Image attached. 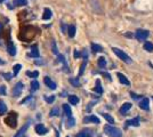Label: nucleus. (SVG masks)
Wrapping results in <instances>:
<instances>
[{"label":"nucleus","mask_w":153,"mask_h":137,"mask_svg":"<svg viewBox=\"0 0 153 137\" xmlns=\"http://www.w3.org/2000/svg\"><path fill=\"white\" fill-rule=\"evenodd\" d=\"M126 124H127V126H134V127H138V126H140V117H136V118H134V119L127 120V121H126Z\"/></svg>","instance_id":"ddd939ff"},{"label":"nucleus","mask_w":153,"mask_h":137,"mask_svg":"<svg viewBox=\"0 0 153 137\" xmlns=\"http://www.w3.org/2000/svg\"><path fill=\"white\" fill-rule=\"evenodd\" d=\"M76 137H93V133L89 129H85V130H81L80 133H78Z\"/></svg>","instance_id":"4468645a"},{"label":"nucleus","mask_w":153,"mask_h":137,"mask_svg":"<svg viewBox=\"0 0 153 137\" xmlns=\"http://www.w3.org/2000/svg\"><path fill=\"white\" fill-rule=\"evenodd\" d=\"M39 89V82L37 80H32L31 82V90L32 91H36Z\"/></svg>","instance_id":"c85d7f7f"},{"label":"nucleus","mask_w":153,"mask_h":137,"mask_svg":"<svg viewBox=\"0 0 153 137\" xmlns=\"http://www.w3.org/2000/svg\"><path fill=\"white\" fill-rule=\"evenodd\" d=\"M140 107L142 110H144V111H149V110H150V101H149V98L145 97L140 101Z\"/></svg>","instance_id":"0eeeda50"},{"label":"nucleus","mask_w":153,"mask_h":137,"mask_svg":"<svg viewBox=\"0 0 153 137\" xmlns=\"http://www.w3.org/2000/svg\"><path fill=\"white\" fill-rule=\"evenodd\" d=\"M58 114H59V110H58V107H54V109L49 112V116H51V117H56V116H58Z\"/></svg>","instance_id":"473e14b6"},{"label":"nucleus","mask_w":153,"mask_h":137,"mask_svg":"<svg viewBox=\"0 0 153 137\" xmlns=\"http://www.w3.org/2000/svg\"><path fill=\"white\" fill-rule=\"evenodd\" d=\"M0 94L1 95H6V86L4 85L0 86Z\"/></svg>","instance_id":"4c0bfd02"},{"label":"nucleus","mask_w":153,"mask_h":137,"mask_svg":"<svg viewBox=\"0 0 153 137\" xmlns=\"http://www.w3.org/2000/svg\"><path fill=\"white\" fill-rule=\"evenodd\" d=\"M76 124V120H74V118H68V122H66V127L68 128H72L73 126Z\"/></svg>","instance_id":"cd10ccee"},{"label":"nucleus","mask_w":153,"mask_h":137,"mask_svg":"<svg viewBox=\"0 0 153 137\" xmlns=\"http://www.w3.org/2000/svg\"><path fill=\"white\" fill-rule=\"evenodd\" d=\"M6 112H7V105L5 104V102H4V101H1V99H0V116L5 114Z\"/></svg>","instance_id":"4be33fe9"},{"label":"nucleus","mask_w":153,"mask_h":137,"mask_svg":"<svg viewBox=\"0 0 153 137\" xmlns=\"http://www.w3.org/2000/svg\"><path fill=\"white\" fill-rule=\"evenodd\" d=\"M104 133L105 135L108 137H122V131L117 128V127H113L111 124H106L104 126Z\"/></svg>","instance_id":"f257e3e1"},{"label":"nucleus","mask_w":153,"mask_h":137,"mask_svg":"<svg viewBox=\"0 0 153 137\" xmlns=\"http://www.w3.org/2000/svg\"><path fill=\"white\" fill-rule=\"evenodd\" d=\"M0 1H2V0H0Z\"/></svg>","instance_id":"37998d69"},{"label":"nucleus","mask_w":153,"mask_h":137,"mask_svg":"<svg viewBox=\"0 0 153 137\" xmlns=\"http://www.w3.org/2000/svg\"><path fill=\"white\" fill-rule=\"evenodd\" d=\"M17 117H19V114L16 113V112H9V114H8V117L5 118V122H6L7 126H9L10 128H15L16 127V124H17Z\"/></svg>","instance_id":"7ed1b4c3"},{"label":"nucleus","mask_w":153,"mask_h":137,"mask_svg":"<svg viewBox=\"0 0 153 137\" xmlns=\"http://www.w3.org/2000/svg\"><path fill=\"white\" fill-rule=\"evenodd\" d=\"M144 49L149 53H152L153 52V44L152 42H150V41H147L144 44Z\"/></svg>","instance_id":"b1692460"},{"label":"nucleus","mask_w":153,"mask_h":137,"mask_svg":"<svg viewBox=\"0 0 153 137\" xmlns=\"http://www.w3.org/2000/svg\"><path fill=\"white\" fill-rule=\"evenodd\" d=\"M29 127H30V122H26V124H24V126H23V127H22V128H21L16 134H15V136L14 137H22L26 133V130L29 129Z\"/></svg>","instance_id":"1a4fd4ad"},{"label":"nucleus","mask_w":153,"mask_h":137,"mask_svg":"<svg viewBox=\"0 0 153 137\" xmlns=\"http://www.w3.org/2000/svg\"><path fill=\"white\" fill-rule=\"evenodd\" d=\"M36 131H37L38 135H46L48 130H47V128L42 124H38L36 126Z\"/></svg>","instance_id":"9d476101"},{"label":"nucleus","mask_w":153,"mask_h":137,"mask_svg":"<svg viewBox=\"0 0 153 137\" xmlns=\"http://www.w3.org/2000/svg\"><path fill=\"white\" fill-rule=\"evenodd\" d=\"M69 102H70V104H72V105H76L80 102V99H79V97L76 96V95H70V96H69Z\"/></svg>","instance_id":"f3484780"},{"label":"nucleus","mask_w":153,"mask_h":137,"mask_svg":"<svg viewBox=\"0 0 153 137\" xmlns=\"http://www.w3.org/2000/svg\"><path fill=\"white\" fill-rule=\"evenodd\" d=\"M13 4L15 6H26L27 5V0H14Z\"/></svg>","instance_id":"393cba45"},{"label":"nucleus","mask_w":153,"mask_h":137,"mask_svg":"<svg viewBox=\"0 0 153 137\" xmlns=\"http://www.w3.org/2000/svg\"><path fill=\"white\" fill-rule=\"evenodd\" d=\"M102 116H103V118L108 121V124H114V119H113V117H111L110 114H108V113H103Z\"/></svg>","instance_id":"a878e982"},{"label":"nucleus","mask_w":153,"mask_h":137,"mask_svg":"<svg viewBox=\"0 0 153 137\" xmlns=\"http://www.w3.org/2000/svg\"><path fill=\"white\" fill-rule=\"evenodd\" d=\"M79 56H80V53H78L76 50V52H74V57H79Z\"/></svg>","instance_id":"ea45409f"},{"label":"nucleus","mask_w":153,"mask_h":137,"mask_svg":"<svg viewBox=\"0 0 153 137\" xmlns=\"http://www.w3.org/2000/svg\"><path fill=\"white\" fill-rule=\"evenodd\" d=\"M149 36H150V32L147 30H144V29H138L136 31V34H135L136 39L138 41H145L149 38Z\"/></svg>","instance_id":"20e7f679"},{"label":"nucleus","mask_w":153,"mask_h":137,"mask_svg":"<svg viewBox=\"0 0 153 137\" xmlns=\"http://www.w3.org/2000/svg\"><path fill=\"white\" fill-rule=\"evenodd\" d=\"M86 64H87V57L85 59V61H83L82 65H81V67H80V72H79V76H81L83 73V71H85V66H86Z\"/></svg>","instance_id":"e433bc0d"},{"label":"nucleus","mask_w":153,"mask_h":137,"mask_svg":"<svg viewBox=\"0 0 153 137\" xmlns=\"http://www.w3.org/2000/svg\"><path fill=\"white\" fill-rule=\"evenodd\" d=\"M22 91H23V84L19 81V82H17L16 85L14 86L13 88V91H12V94H13L14 97H19V95L22 94Z\"/></svg>","instance_id":"39448f33"},{"label":"nucleus","mask_w":153,"mask_h":137,"mask_svg":"<svg viewBox=\"0 0 153 137\" xmlns=\"http://www.w3.org/2000/svg\"><path fill=\"white\" fill-rule=\"evenodd\" d=\"M13 69H14V77H16V76L19 74V72L21 71V69H22V65H21V64H15Z\"/></svg>","instance_id":"c756f323"},{"label":"nucleus","mask_w":153,"mask_h":137,"mask_svg":"<svg viewBox=\"0 0 153 137\" xmlns=\"http://www.w3.org/2000/svg\"><path fill=\"white\" fill-rule=\"evenodd\" d=\"M68 33H69V37L70 38H73L76 36V26L69 25V27H68Z\"/></svg>","instance_id":"412c9836"},{"label":"nucleus","mask_w":153,"mask_h":137,"mask_svg":"<svg viewBox=\"0 0 153 137\" xmlns=\"http://www.w3.org/2000/svg\"><path fill=\"white\" fill-rule=\"evenodd\" d=\"M51 16H53V13H51V9H49V8H45V9H44V15H42V20H45V21L51 20Z\"/></svg>","instance_id":"2eb2a0df"},{"label":"nucleus","mask_w":153,"mask_h":137,"mask_svg":"<svg viewBox=\"0 0 153 137\" xmlns=\"http://www.w3.org/2000/svg\"><path fill=\"white\" fill-rule=\"evenodd\" d=\"M51 49H53V53H54V54L58 55V50H57V47H56V42H55V40H53V41H51Z\"/></svg>","instance_id":"72a5a7b5"},{"label":"nucleus","mask_w":153,"mask_h":137,"mask_svg":"<svg viewBox=\"0 0 153 137\" xmlns=\"http://www.w3.org/2000/svg\"><path fill=\"white\" fill-rule=\"evenodd\" d=\"M83 122H85V124H88V122H94V124H100V119L96 117V116H88V117H85V119H83Z\"/></svg>","instance_id":"6e6552de"},{"label":"nucleus","mask_w":153,"mask_h":137,"mask_svg":"<svg viewBox=\"0 0 153 137\" xmlns=\"http://www.w3.org/2000/svg\"><path fill=\"white\" fill-rule=\"evenodd\" d=\"M91 49H93V52H102V47L100 45H97V44H91Z\"/></svg>","instance_id":"2f4dec72"},{"label":"nucleus","mask_w":153,"mask_h":137,"mask_svg":"<svg viewBox=\"0 0 153 137\" xmlns=\"http://www.w3.org/2000/svg\"><path fill=\"white\" fill-rule=\"evenodd\" d=\"M7 49H8V53H9L10 55H13V56L16 54V48H15V46H14L12 42H9V45H8V48H7Z\"/></svg>","instance_id":"bb28decb"},{"label":"nucleus","mask_w":153,"mask_h":137,"mask_svg":"<svg viewBox=\"0 0 153 137\" xmlns=\"http://www.w3.org/2000/svg\"><path fill=\"white\" fill-rule=\"evenodd\" d=\"M95 91L97 93V94H102L103 93V88H102V86H101V81H100V79H97V80H96Z\"/></svg>","instance_id":"5701e85b"},{"label":"nucleus","mask_w":153,"mask_h":137,"mask_svg":"<svg viewBox=\"0 0 153 137\" xmlns=\"http://www.w3.org/2000/svg\"><path fill=\"white\" fill-rule=\"evenodd\" d=\"M117 77L119 78V81L121 82L122 85L130 86V81H129V80H128V79L126 78V76H123L122 73H120V72H118V73H117Z\"/></svg>","instance_id":"9b49d317"},{"label":"nucleus","mask_w":153,"mask_h":137,"mask_svg":"<svg viewBox=\"0 0 153 137\" xmlns=\"http://www.w3.org/2000/svg\"><path fill=\"white\" fill-rule=\"evenodd\" d=\"M44 98H45L46 102H47V103H49V104H51V103H53V102L55 101V96H54V95H51L49 97H47V96H45Z\"/></svg>","instance_id":"f704fd0d"},{"label":"nucleus","mask_w":153,"mask_h":137,"mask_svg":"<svg viewBox=\"0 0 153 137\" xmlns=\"http://www.w3.org/2000/svg\"><path fill=\"white\" fill-rule=\"evenodd\" d=\"M97 63H98V66L101 67V69H105V66H106V59L104 56H101L98 61H97Z\"/></svg>","instance_id":"aec40b11"},{"label":"nucleus","mask_w":153,"mask_h":137,"mask_svg":"<svg viewBox=\"0 0 153 137\" xmlns=\"http://www.w3.org/2000/svg\"><path fill=\"white\" fill-rule=\"evenodd\" d=\"M26 76L30 77V78H37V77L39 76V72L38 71H33V72L26 71Z\"/></svg>","instance_id":"7c9ffc66"},{"label":"nucleus","mask_w":153,"mask_h":137,"mask_svg":"<svg viewBox=\"0 0 153 137\" xmlns=\"http://www.w3.org/2000/svg\"><path fill=\"white\" fill-rule=\"evenodd\" d=\"M31 50L32 52L29 54V56H32V57H39V50H38V47H37V46L36 45L32 46Z\"/></svg>","instance_id":"6ab92c4d"},{"label":"nucleus","mask_w":153,"mask_h":137,"mask_svg":"<svg viewBox=\"0 0 153 137\" xmlns=\"http://www.w3.org/2000/svg\"><path fill=\"white\" fill-rule=\"evenodd\" d=\"M70 82L74 86V87H79V86H80V82H79V80H78V79H72V78H71Z\"/></svg>","instance_id":"c9c22d12"},{"label":"nucleus","mask_w":153,"mask_h":137,"mask_svg":"<svg viewBox=\"0 0 153 137\" xmlns=\"http://www.w3.org/2000/svg\"><path fill=\"white\" fill-rule=\"evenodd\" d=\"M112 50H113V53H114L115 55H117L120 59H122L125 63H127V64H131V63H133V59H130V57H129V56H128L127 54L123 52V50L119 49V48H117V47H113V48H112Z\"/></svg>","instance_id":"f03ea898"},{"label":"nucleus","mask_w":153,"mask_h":137,"mask_svg":"<svg viewBox=\"0 0 153 137\" xmlns=\"http://www.w3.org/2000/svg\"><path fill=\"white\" fill-rule=\"evenodd\" d=\"M44 82H45V85L47 86L49 89H51V90H55V89H56V87H57V86H56V84H55V82H54V81H53L49 77H45V79H44Z\"/></svg>","instance_id":"423d86ee"},{"label":"nucleus","mask_w":153,"mask_h":137,"mask_svg":"<svg viewBox=\"0 0 153 137\" xmlns=\"http://www.w3.org/2000/svg\"><path fill=\"white\" fill-rule=\"evenodd\" d=\"M152 98H153V96H152Z\"/></svg>","instance_id":"c03bdc74"},{"label":"nucleus","mask_w":153,"mask_h":137,"mask_svg":"<svg viewBox=\"0 0 153 137\" xmlns=\"http://www.w3.org/2000/svg\"><path fill=\"white\" fill-rule=\"evenodd\" d=\"M1 29H2V24L0 23V31H1Z\"/></svg>","instance_id":"a19ab883"},{"label":"nucleus","mask_w":153,"mask_h":137,"mask_svg":"<svg viewBox=\"0 0 153 137\" xmlns=\"http://www.w3.org/2000/svg\"><path fill=\"white\" fill-rule=\"evenodd\" d=\"M131 106H133L131 103H128V102L127 103H125V104H122V106L120 107V113H121L122 116H125V114L131 109Z\"/></svg>","instance_id":"f8f14e48"},{"label":"nucleus","mask_w":153,"mask_h":137,"mask_svg":"<svg viewBox=\"0 0 153 137\" xmlns=\"http://www.w3.org/2000/svg\"><path fill=\"white\" fill-rule=\"evenodd\" d=\"M0 64H5V63H4V62H2V61H0Z\"/></svg>","instance_id":"79ce46f5"},{"label":"nucleus","mask_w":153,"mask_h":137,"mask_svg":"<svg viewBox=\"0 0 153 137\" xmlns=\"http://www.w3.org/2000/svg\"><path fill=\"white\" fill-rule=\"evenodd\" d=\"M63 110H64V113H65V116H66V117H68V118L72 117V111H71L70 105L63 104Z\"/></svg>","instance_id":"dca6fc26"},{"label":"nucleus","mask_w":153,"mask_h":137,"mask_svg":"<svg viewBox=\"0 0 153 137\" xmlns=\"http://www.w3.org/2000/svg\"><path fill=\"white\" fill-rule=\"evenodd\" d=\"M2 77H5V79H6V80H8V81L13 78V76H12L10 73H2Z\"/></svg>","instance_id":"58836bf2"},{"label":"nucleus","mask_w":153,"mask_h":137,"mask_svg":"<svg viewBox=\"0 0 153 137\" xmlns=\"http://www.w3.org/2000/svg\"><path fill=\"white\" fill-rule=\"evenodd\" d=\"M58 61L61 62V63H63L64 65V69H65V72H69V65H68V63H66V61H65V57H64L63 55H58Z\"/></svg>","instance_id":"a211bd4d"}]
</instances>
